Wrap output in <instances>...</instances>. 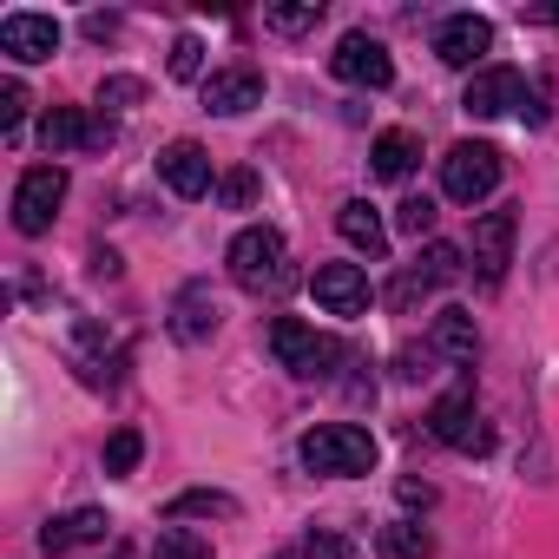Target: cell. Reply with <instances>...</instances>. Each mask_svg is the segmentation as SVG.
<instances>
[{
  "instance_id": "6da1fadb",
  "label": "cell",
  "mask_w": 559,
  "mask_h": 559,
  "mask_svg": "<svg viewBox=\"0 0 559 559\" xmlns=\"http://www.w3.org/2000/svg\"><path fill=\"white\" fill-rule=\"evenodd\" d=\"M224 263H230V284L237 290H250V297H276V290H290L297 284V270H290V250H284V237H276L270 224H250V230H237L230 237V250H224Z\"/></svg>"
},
{
  "instance_id": "7a4b0ae2",
  "label": "cell",
  "mask_w": 559,
  "mask_h": 559,
  "mask_svg": "<svg viewBox=\"0 0 559 559\" xmlns=\"http://www.w3.org/2000/svg\"><path fill=\"white\" fill-rule=\"evenodd\" d=\"M297 454H304V467H310V474L356 480V474H369V467H376V435H369V428H356V421H323V428H310V435L297 441Z\"/></svg>"
},
{
  "instance_id": "3957f363",
  "label": "cell",
  "mask_w": 559,
  "mask_h": 559,
  "mask_svg": "<svg viewBox=\"0 0 559 559\" xmlns=\"http://www.w3.org/2000/svg\"><path fill=\"white\" fill-rule=\"evenodd\" d=\"M270 356L284 362L290 376H304V382H330L336 362H343V343L310 330V323H297V317H276L270 323Z\"/></svg>"
},
{
  "instance_id": "277c9868",
  "label": "cell",
  "mask_w": 559,
  "mask_h": 559,
  "mask_svg": "<svg viewBox=\"0 0 559 559\" xmlns=\"http://www.w3.org/2000/svg\"><path fill=\"white\" fill-rule=\"evenodd\" d=\"M60 204H67V171H60V165H34V171H21V185H14V230H21V237L53 230Z\"/></svg>"
},
{
  "instance_id": "5b68a950",
  "label": "cell",
  "mask_w": 559,
  "mask_h": 559,
  "mask_svg": "<svg viewBox=\"0 0 559 559\" xmlns=\"http://www.w3.org/2000/svg\"><path fill=\"white\" fill-rule=\"evenodd\" d=\"M500 185V152L493 145H454L448 158H441V191L454 198V204H480L487 191Z\"/></svg>"
},
{
  "instance_id": "8992f818",
  "label": "cell",
  "mask_w": 559,
  "mask_h": 559,
  "mask_svg": "<svg viewBox=\"0 0 559 559\" xmlns=\"http://www.w3.org/2000/svg\"><path fill=\"white\" fill-rule=\"evenodd\" d=\"M428 428H435V441H448L454 454H487V448H493V428L480 421V408H474V389H454V395H441V402L428 408Z\"/></svg>"
},
{
  "instance_id": "52a82bcc",
  "label": "cell",
  "mask_w": 559,
  "mask_h": 559,
  "mask_svg": "<svg viewBox=\"0 0 559 559\" xmlns=\"http://www.w3.org/2000/svg\"><path fill=\"white\" fill-rule=\"evenodd\" d=\"M330 73H336L343 86H369V93H382V86L395 80V60H389L382 40H369V34H343L336 53H330Z\"/></svg>"
},
{
  "instance_id": "ba28073f",
  "label": "cell",
  "mask_w": 559,
  "mask_h": 559,
  "mask_svg": "<svg viewBox=\"0 0 559 559\" xmlns=\"http://www.w3.org/2000/svg\"><path fill=\"white\" fill-rule=\"evenodd\" d=\"M513 106H526V80H520L513 67H480V73L467 80V99H461L467 119H507Z\"/></svg>"
},
{
  "instance_id": "9c48e42d",
  "label": "cell",
  "mask_w": 559,
  "mask_h": 559,
  "mask_svg": "<svg viewBox=\"0 0 559 559\" xmlns=\"http://www.w3.org/2000/svg\"><path fill=\"white\" fill-rule=\"evenodd\" d=\"M0 53L34 67V60H53L60 53V21L53 14H8L0 21Z\"/></svg>"
},
{
  "instance_id": "30bf717a",
  "label": "cell",
  "mask_w": 559,
  "mask_h": 559,
  "mask_svg": "<svg viewBox=\"0 0 559 559\" xmlns=\"http://www.w3.org/2000/svg\"><path fill=\"white\" fill-rule=\"evenodd\" d=\"M310 290H317V304L330 317H362L369 310V276H362V263H317Z\"/></svg>"
},
{
  "instance_id": "8fae6325",
  "label": "cell",
  "mask_w": 559,
  "mask_h": 559,
  "mask_svg": "<svg viewBox=\"0 0 559 559\" xmlns=\"http://www.w3.org/2000/svg\"><path fill=\"white\" fill-rule=\"evenodd\" d=\"M467 257H474V276L493 290L500 276H507V263H513V211H487L480 224H474V243H467Z\"/></svg>"
},
{
  "instance_id": "7c38bea8",
  "label": "cell",
  "mask_w": 559,
  "mask_h": 559,
  "mask_svg": "<svg viewBox=\"0 0 559 559\" xmlns=\"http://www.w3.org/2000/svg\"><path fill=\"white\" fill-rule=\"evenodd\" d=\"M250 106H263V73L257 67H217L211 80H204V112H224V119H237V112H250Z\"/></svg>"
},
{
  "instance_id": "4fadbf2b",
  "label": "cell",
  "mask_w": 559,
  "mask_h": 559,
  "mask_svg": "<svg viewBox=\"0 0 559 559\" xmlns=\"http://www.w3.org/2000/svg\"><path fill=\"white\" fill-rule=\"evenodd\" d=\"M40 145L60 158V152H93V145H112V126H99V119H86V112H73V106H53L47 119H40Z\"/></svg>"
},
{
  "instance_id": "5bb4252c",
  "label": "cell",
  "mask_w": 559,
  "mask_h": 559,
  "mask_svg": "<svg viewBox=\"0 0 559 559\" xmlns=\"http://www.w3.org/2000/svg\"><path fill=\"white\" fill-rule=\"evenodd\" d=\"M435 53H441V67H461V73H467L480 53H493V27H487L480 14H454V21H441Z\"/></svg>"
},
{
  "instance_id": "9a60e30c",
  "label": "cell",
  "mask_w": 559,
  "mask_h": 559,
  "mask_svg": "<svg viewBox=\"0 0 559 559\" xmlns=\"http://www.w3.org/2000/svg\"><path fill=\"white\" fill-rule=\"evenodd\" d=\"M158 178H165L178 198H204V191H211V152H204L198 139H178V145L158 152Z\"/></svg>"
},
{
  "instance_id": "2e32d148",
  "label": "cell",
  "mask_w": 559,
  "mask_h": 559,
  "mask_svg": "<svg viewBox=\"0 0 559 559\" xmlns=\"http://www.w3.org/2000/svg\"><path fill=\"white\" fill-rule=\"evenodd\" d=\"M106 533H112V520H106L99 507H73V513H60V520H47V526H40V552H47V559H60V552L93 546V539H106Z\"/></svg>"
},
{
  "instance_id": "e0dca14e",
  "label": "cell",
  "mask_w": 559,
  "mask_h": 559,
  "mask_svg": "<svg viewBox=\"0 0 559 559\" xmlns=\"http://www.w3.org/2000/svg\"><path fill=\"white\" fill-rule=\"evenodd\" d=\"M171 336L178 343H211L217 336V297H211V284H185L171 297Z\"/></svg>"
},
{
  "instance_id": "ac0fdd59",
  "label": "cell",
  "mask_w": 559,
  "mask_h": 559,
  "mask_svg": "<svg viewBox=\"0 0 559 559\" xmlns=\"http://www.w3.org/2000/svg\"><path fill=\"white\" fill-rule=\"evenodd\" d=\"M336 230H343L362 257H382V250H389V230H382V217H376L369 198H349V204L336 211Z\"/></svg>"
},
{
  "instance_id": "d6986e66",
  "label": "cell",
  "mask_w": 559,
  "mask_h": 559,
  "mask_svg": "<svg viewBox=\"0 0 559 559\" xmlns=\"http://www.w3.org/2000/svg\"><path fill=\"white\" fill-rule=\"evenodd\" d=\"M435 349H441L448 362H474V356H480V330H474V317L448 304V310L435 317Z\"/></svg>"
},
{
  "instance_id": "ffe728a7",
  "label": "cell",
  "mask_w": 559,
  "mask_h": 559,
  "mask_svg": "<svg viewBox=\"0 0 559 559\" xmlns=\"http://www.w3.org/2000/svg\"><path fill=\"white\" fill-rule=\"evenodd\" d=\"M165 520H171V526H178V520H237V500L217 493V487H185V493L165 507Z\"/></svg>"
},
{
  "instance_id": "44dd1931",
  "label": "cell",
  "mask_w": 559,
  "mask_h": 559,
  "mask_svg": "<svg viewBox=\"0 0 559 559\" xmlns=\"http://www.w3.org/2000/svg\"><path fill=\"white\" fill-rule=\"evenodd\" d=\"M369 158H376V178H408L421 165V139L415 132H382Z\"/></svg>"
},
{
  "instance_id": "7402d4cb",
  "label": "cell",
  "mask_w": 559,
  "mask_h": 559,
  "mask_svg": "<svg viewBox=\"0 0 559 559\" xmlns=\"http://www.w3.org/2000/svg\"><path fill=\"white\" fill-rule=\"evenodd\" d=\"M461 270H467V263H461V243H441V237H435V243H428V250L415 257V276H421L428 290H448Z\"/></svg>"
},
{
  "instance_id": "603a6c76",
  "label": "cell",
  "mask_w": 559,
  "mask_h": 559,
  "mask_svg": "<svg viewBox=\"0 0 559 559\" xmlns=\"http://www.w3.org/2000/svg\"><path fill=\"white\" fill-rule=\"evenodd\" d=\"M382 559H428L435 552V533L428 526H415V520H395V526H382Z\"/></svg>"
},
{
  "instance_id": "cb8c5ba5",
  "label": "cell",
  "mask_w": 559,
  "mask_h": 559,
  "mask_svg": "<svg viewBox=\"0 0 559 559\" xmlns=\"http://www.w3.org/2000/svg\"><path fill=\"white\" fill-rule=\"evenodd\" d=\"M152 559H211V539H204V533H191V526H158Z\"/></svg>"
},
{
  "instance_id": "d4e9b609",
  "label": "cell",
  "mask_w": 559,
  "mask_h": 559,
  "mask_svg": "<svg viewBox=\"0 0 559 559\" xmlns=\"http://www.w3.org/2000/svg\"><path fill=\"white\" fill-rule=\"evenodd\" d=\"M435 217H441V211H435V198H402V204H395V230H402V237H415V243L435 230Z\"/></svg>"
},
{
  "instance_id": "484cf974",
  "label": "cell",
  "mask_w": 559,
  "mask_h": 559,
  "mask_svg": "<svg viewBox=\"0 0 559 559\" xmlns=\"http://www.w3.org/2000/svg\"><path fill=\"white\" fill-rule=\"evenodd\" d=\"M139 454H145V435H139V428H119V435L106 441V474H132Z\"/></svg>"
},
{
  "instance_id": "4316f807",
  "label": "cell",
  "mask_w": 559,
  "mask_h": 559,
  "mask_svg": "<svg viewBox=\"0 0 559 559\" xmlns=\"http://www.w3.org/2000/svg\"><path fill=\"white\" fill-rule=\"evenodd\" d=\"M263 21H270L276 34H310V27L323 21V0H304V8H270Z\"/></svg>"
},
{
  "instance_id": "83f0119b",
  "label": "cell",
  "mask_w": 559,
  "mask_h": 559,
  "mask_svg": "<svg viewBox=\"0 0 559 559\" xmlns=\"http://www.w3.org/2000/svg\"><path fill=\"white\" fill-rule=\"evenodd\" d=\"M139 99H145V80H132V73H112V80H99V106L126 112V106H139Z\"/></svg>"
},
{
  "instance_id": "f1b7e54d",
  "label": "cell",
  "mask_w": 559,
  "mask_h": 559,
  "mask_svg": "<svg viewBox=\"0 0 559 559\" xmlns=\"http://www.w3.org/2000/svg\"><path fill=\"white\" fill-rule=\"evenodd\" d=\"M198 73H204V40L198 34L171 40V80H198Z\"/></svg>"
},
{
  "instance_id": "f546056e",
  "label": "cell",
  "mask_w": 559,
  "mask_h": 559,
  "mask_svg": "<svg viewBox=\"0 0 559 559\" xmlns=\"http://www.w3.org/2000/svg\"><path fill=\"white\" fill-rule=\"evenodd\" d=\"M21 119H27V86L8 80L0 86V132H21Z\"/></svg>"
},
{
  "instance_id": "4dcf8cb0",
  "label": "cell",
  "mask_w": 559,
  "mask_h": 559,
  "mask_svg": "<svg viewBox=\"0 0 559 559\" xmlns=\"http://www.w3.org/2000/svg\"><path fill=\"white\" fill-rule=\"evenodd\" d=\"M304 559H356V546H349L343 533H323V526H317V533L304 539Z\"/></svg>"
},
{
  "instance_id": "1f68e13d",
  "label": "cell",
  "mask_w": 559,
  "mask_h": 559,
  "mask_svg": "<svg viewBox=\"0 0 559 559\" xmlns=\"http://www.w3.org/2000/svg\"><path fill=\"white\" fill-rule=\"evenodd\" d=\"M224 204H230V211H250V204H257V178H250V171H230V178H224Z\"/></svg>"
},
{
  "instance_id": "d6a6232c",
  "label": "cell",
  "mask_w": 559,
  "mask_h": 559,
  "mask_svg": "<svg viewBox=\"0 0 559 559\" xmlns=\"http://www.w3.org/2000/svg\"><path fill=\"white\" fill-rule=\"evenodd\" d=\"M395 376H402V382H421V376H428V349H402V356H395Z\"/></svg>"
},
{
  "instance_id": "836d02e7",
  "label": "cell",
  "mask_w": 559,
  "mask_h": 559,
  "mask_svg": "<svg viewBox=\"0 0 559 559\" xmlns=\"http://www.w3.org/2000/svg\"><path fill=\"white\" fill-rule=\"evenodd\" d=\"M402 500H408V507H428V500H435V493H428V487H421V480H402Z\"/></svg>"
},
{
  "instance_id": "e575fe53",
  "label": "cell",
  "mask_w": 559,
  "mask_h": 559,
  "mask_svg": "<svg viewBox=\"0 0 559 559\" xmlns=\"http://www.w3.org/2000/svg\"><path fill=\"white\" fill-rule=\"evenodd\" d=\"M526 21H539V27H559V8H526Z\"/></svg>"
},
{
  "instance_id": "d590c367",
  "label": "cell",
  "mask_w": 559,
  "mask_h": 559,
  "mask_svg": "<svg viewBox=\"0 0 559 559\" xmlns=\"http://www.w3.org/2000/svg\"><path fill=\"white\" fill-rule=\"evenodd\" d=\"M112 559H126V552H119V546H112Z\"/></svg>"
}]
</instances>
